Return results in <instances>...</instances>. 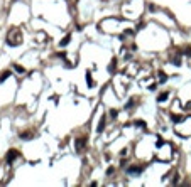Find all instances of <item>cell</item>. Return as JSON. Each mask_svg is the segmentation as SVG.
<instances>
[{
	"mask_svg": "<svg viewBox=\"0 0 191 187\" xmlns=\"http://www.w3.org/2000/svg\"><path fill=\"white\" fill-rule=\"evenodd\" d=\"M86 79H88V84H90V86H93V81H91V76H90V73L86 74Z\"/></svg>",
	"mask_w": 191,
	"mask_h": 187,
	"instance_id": "cell-8",
	"label": "cell"
},
{
	"mask_svg": "<svg viewBox=\"0 0 191 187\" xmlns=\"http://www.w3.org/2000/svg\"><path fill=\"white\" fill-rule=\"evenodd\" d=\"M85 145H86V138H85V136L76 140V150H78V152H81V150H83Z\"/></svg>",
	"mask_w": 191,
	"mask_h": 187,
	"instance_id": "cell-3",
	"label": "cell"
},
{
	"mask_svg": "<svg viewBox=\"0 0 191 187\" xmlns=\"http://www.w3.org/2000/svg\"><path fill=\"white\" fill-rule=\"evenodd\" d=\"M166 98H168V93H164V95H159V101H164V100H166Z\"/></svg>",
	"mask_w": 191,
	"mask_h": 187,
	"instance_id": "cell-7",
	"label": "cell"
},
{
	"mask_svg": "<svg viewBox=\"0 0 191 187\" xmlns=\"http://www.w3.org/2000/svg\"><path fill=\"white\" fill-rule=\"evenodd\" d=\"M17 155H19V152H17L15 148H14V150H9V153H7V162L12 164V160H15Z\"/></svg>",
	"mask_w": 191,
	"mask_h": 187,
	"instance_id": "cell-2",
	"label": "cell"
},
{
	"mask_svg": "<svg viewBox=\"0 0 191 187\" xmlns=\"http://www.w3.org/2000/svg\"><path fill=\"white\" fill-rule=\"evenodd\" d=\"M22 42V35H20V32L17 30V29H14L10 34H9V44L10 45H19Z\"/></svg>",
	"mask_w": 191,
	"mask_h": 187,
	"instance_id": "cell-1",
	"label": "cell"
},
{
	"mask_svg": "<svg viewBox=\"0 0 191 187\" xmlns=\"http://www.w3.org/2000/svg\"><path fill=\"white\" fill-rule=\"evenodd\" d=\"M14 68H15L17 73H24V68H22V66H19V64H14Z\"/></svg>",
	"mask_w": 191,
	"mask_h": 187,
	"instance_id": "cell-6",
	"label": "cell"
},
{
	"mask_svg": "<svg viewBox=\"0 0 191 187\" xmlns=\"http://www.w3.org/2000/svg\"><path fill=\"white\" fill-rule=\"evenodd\" d=\"M20 138H22V140H31V138H32V136H31V131H24Z\"/></svg>",
	"mask_w": 191,
	"mask_h": 187,
	"instance_id": "cell-5",
	"label": "cell"
},
{
	"mask_svg": "<svg viewBox=\"0 0 191 187\" xmlns=\"http://www.w3.org/2000/svg\"><path fill=\"white\" fill-rule=\"evenodd\" d=\"M127 172H129V174H141V172H142V167H139V165H132Z\"/></svg>",
	"mask_w": 191,
	"mask_h": 187,
	"instance_id": "cell-4",
	"label": "cell"
}]
</instances>
